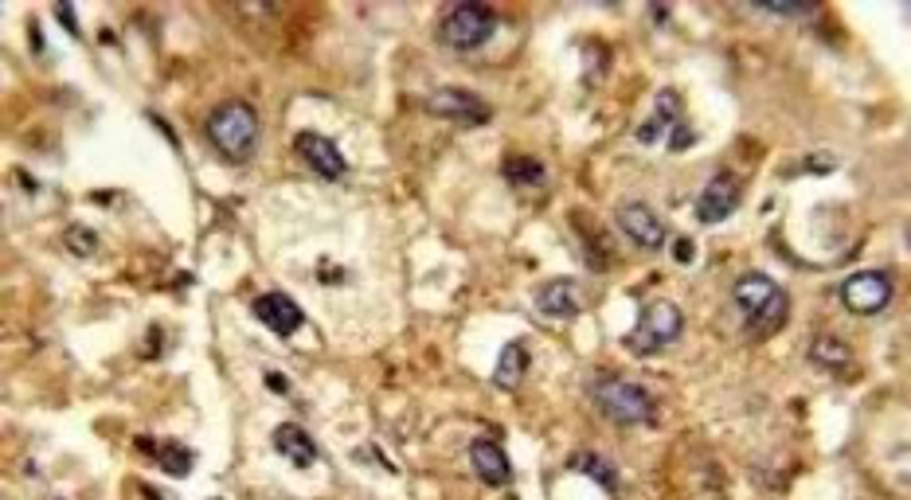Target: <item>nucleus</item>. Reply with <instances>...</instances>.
Listing matches in <instances>:
<instances>
[{
	"label": "nucleus",
	"mask_w": 911,
	"mask_h": 500,
	"mask_svg": "<svg viewBox=\"0 0 911 500\" xmlns=\"http://www.w3.org/2000/svg\"><path fill=\"white\" fill-rule=\"evenodd\" d=\"M274 450L294 469H310L313 461H317V442H313L310 430H302L297 422H282V427L274 430Z\"/></svg>",
	"instance_id": "4468645a"
},
{
	"label": "nucleus",
	"mask_w": 911,
	"mask_h": 500,
	"mask_svg": "<svg viewBox=\"0 0 911 500\" xmlns=\"http://www.w3.org/2000/svg\"><path fill=\"white\" fill-rule=\"evenodd\" d=\"M760 12H771V17H802V12H810L806 4H755Z\"/></svg>",
	"instance_id": "4be33fe9"
},
{
	"label": "nucleus",
	"mask_w": 911,
	"mask_h": 500,
	"mask_svg": "<svg viewBox=\"0 0 911 500\" xmlns=\"http://www.w3.org/2000/svg\"><path fill=\"white\" fill-rule=\"evenodd\" d=\"M505 180L517 184V188H528V184L543 180V165L532 157H509L505 160Z\"/></svg>",
	"instance_id": "aec40b11"
},
{
	"label": "nucleus",
	"mask_w": 911,
	"mask_h": 500,
	"mask_svg": "<svg viewBox=\"0 0 911 500\" xmlns=\"http://www.w3.org/2000/svg\"><path fill=\"white\" fill-rule=\"evenodd\" d=\"M141 450H149L153 458H157V465L165 469L168 477H188L193 473V461H196V453L188 450V445H176V442H137Z\"/></svg>",
	"instance_id": "f3484780"
},
{
	"label": "nucleus",
	"mask_w": 911,
	"mask_h": 500,
	"mask_svg": "<svg viewBox=\"0 0 911 500\" xmlns=\"http://www.w3.org/2000/svg\"><path fill=\"white\" fill-rule=\"evenodd\" d=\"M470 461H473V469H478L481 481L493 484V489H501V484L512 481L509 453H505L501 442H493V438H478V442L470 445Z\"/></svg>",
	"instance_id": "ddd939ff"
},
{
	"label": "nucleus",
	"mask_w": 911,
	"mask_h": 500,
	"mask_svg": "<svg viewBox=\"0 0 911 500\" xmlns=\"http://www.w3.org/2000/svg\"><path fill=\"white\" fill-rule=\"evenodd\" d=\"M571 469H576V473H587L591 481H599L607 492H618V469L610 465L607 458H599V453H591V450L576 453V458H571Z\"/></svg>",
	"instance_id": "a211bd4d"
},
{
	"label": "nucleus",
	"mask_w": 911,
	"mask_h": 500,
	"mask_svg": "<svg viewBox=\"0 0 911 500\" xmlns=\"http://www.w3.org/2000/svg\"><path fill=\"white\" fill-rule=\"evenodd\" d=\"M618 227H623L641 251H657V246H665V223L654 215V207L638 204V199L618 207Z\"/></svg>",
	"instance_id": "f8f14e48"
},
{
	"label": "nucleus",
	"mask_w": 911,
	"mask_h": 500,
	"mask_svg": "<svg viewBox=\"0 0 911 500\" xmlns=\"http://www.w3.org/2000/svg\"><path fill=\"white\" fill-rule=\"evenodd\" d=\"M677 118H680V95H677V90H657L654 114H649V118L638 126V141L641 145H654L657 137L665 134V129L677 126Z\"/></svg>",
	"instance_id": "2eb2a0df"
},
{
	"label": "nucleus",
	"mask_w": 911,
	"mask_h": 500,
	"mask_svg": "<svg viewBox=\"0 0 911 500\" xmlns=\"http://www.w3.org/2000/svg\"><path fill=\"white\" fill-rule=\"evenodd\" d=\"M251 313H255V317L263 321V325L271 329L274 336H294L297 329H302V321H305L302 305H297L294 297H286V294H263V297H255Z\"/></svg>",
	"instance_id": "9b49d317"
},
{
	"label": "nucleus",
	"mask_w": 911,
	"mask_h": 500,
	"mask_svg": "<svg viewBox=\"0 0 911 500\" xmlns=\"http://www.w3.org/2000/svg\"><path fill=\"white\" fill-rule=\"evenodd\" d=\"M680 333H685V313L673 302H654L641 310L638 325L626 333L623 344L634 356H657V352L673 349L680 341Z\"/></svg>",
	"instance_id": "7ed1b4c3"
},
{
	"label": "nucleus",
	"mask_w": 911,
	"mask_h": 500,
	"mask_svg": "<svg viewBox=\"0 0 911 500\" xmlns=\"http://www.w3.org/2000/svg\"><path fill=\"white\" fill-rule=\"evenodd\" d=\"M810 360L822 367H845L849 364V349L837 341V336H817L814 344H810Z\"/></svg>",
	"instance_id": "6ab92c4d"
},
{
	"label": "nucleus",
	"mask_w": 911,
	"mask_h": 500,
	"mask_svg": "<svg viewBox=\"0 0 911 500\" xmlns=\"http://www.w3.org/2000/svg\"><path fill=\"white\" fill-rule=\"evenodd\" d=\"M536 310L548 321H576L584 313V290L576 278H552L536 290Z\"/></svg>",
	"instance_id": "1a4fd4ad"
},
{
	"label": "nucleus",
	"mask_w": 911,
	"mask_h": 500,
	"mask_svg": "<svg viewBox=\"0 0 911 500\" xmlns=\"http://www.w3.org/2000/svg\"><path fill=\"white\" fill-rule=\"evenodd\" d=\"M427 114H434V118H447V121H458V126H486L489 118H493V110H489L486 102H481L473 90L466 87H442L434 90L431 98H427Z\"/></svg>",
	"instance_id": "0eeeda50"
},
{
	"label": "nucleus",
	"mask_w": 911,
	"mask_h": 500,
	"mask_svg": "<svg viewBox=\"0 0 911 500\" xmlns=\"http://www.w3.org/2000/svg\"><path fill=\"white\" fill-rule=\"evenodd\" d=\"M266 388H274V391H286V380H282V372H266Z\"/></svg>",
	"instance_id": "b1692460"
},
{
	"label": "nucleus",
	"mask_w": 911,
	"mask_h": 500,
	"mask_svg": "<svg viewBox=\"0 0 911 500\" xmlns=\"http://www.w3.org/2000/svg\"><path fill=\"white\" fill-rule=\"evenodd\" d=\"M294 153L313 168V173L325 176V180H341V176L349 173V160L341 157V149H336V145L329 141V137H321V134H297L294 137Z\"/></svg>",
	"instance_id": "9d476101"
},
{
	"label": "nucleus",
	"mask_w": 911,
	"mask_h": 500,
	"mask_svg": "<svg viewBox=\"0 0 911 500\" xmlns=\"http://www.w3.org/2000/svg\"><path fill=\"white\" fill-rule=\"evenodd\" d=\"M673 255H677L680 263H693V243H688V238H680V243L673 246Z\"/></svg>",
	"instance_id": "5701e85b"
},
{
	"label": "nucleus",
	"mask_w": 911,
	"mask_h": 500,
	"mask_svg": "<svg viewBox=\"0 0 911 500\" xmlns=\"http://www.w3.org/2000/svg\"><path fill=\"white\" fill-rule=\"evenodd\" d=\"M732 297H736L739 313H744V325L752 336H771L786 325V313H791V297L778 286L771 274H739L736 286H732Z\"/></svg>",
	"instance_id": "f257e3e1"
},
{
	"label": "nucleus",
	"mask_w": 911,
	"mask_h": 500,
	"mask_svg": "<svg viewBox=\"0 0 911 500\" xmlns=\"http://www.w3.org/2000/svg\"><path fill=\"white\" fill-rule=\"evenodd\" d=\"M841 302H845L849 313H861V317H872V313L888 310L892 302V278L884 271H856L841 282Z\"/></svg>",
	"instance_id": "423d86ee"
},
{
	"label": "nucleus",
	"mask_w": 911,
	"mask_h": 500,
	"mask_svg": "<svg viewBox=\"0 0 911 500\" xmlns=\"http://www.w3.org/2000/svg\"><path fill=\"white\" fill-rule=\"evenodd\" d=\"M739 199H744V184H739L736 173H716L708 184H704L701 199H696V219L701 223H724L727 215L736 212Z\"/></svg>",
	"instance_id": "6e6552de"
},
{
	"label": "nucleus",
	"mask_w": 911,
	"mask_h": 500,
	"mask_svg": "<svg viewBox=\"0 0 911 500\" xmlns=\"http://www.w3.org/2000/svg\"><path fill=\"white\" fill-rule=\"evenodd\" d=\"M493 28H497L493 9H489V4H473V0H470V4H454V9L442 17L439 36H442L447 48L473 51V48H481L489 36H493Z\"/></svg>",
	"instance_id": "39448f33"
},
{
	"label": "nucleus",
	"mask_w": 911,
	"mask_h": 500,
	"mask_svg": "<svg viewBox=\"0 0 911 500\" xmlns=\"http://www.w3.org/2000/svg\"><path fill=\"white\" fill-rule=\"evenodd\" d=\"M67 246H71V255H95L98 238L87 227H67Z\"/></svg>",
	"instance_id": "412c9836"
},
{
	"label": "nucleus",
	"mask_w": 911,
	"mask_h": 500,
	"mask_svg": "<svg viewBox=\"0 0 911 500\" xmlns=\"http://www.w3.org/2000/svg\"><path fill=\"white\" fill-rule=\"evenodd\" d=\"M591 395H595V406H599L610 422H618V427H641V422H654V414H657L649 391L630 380H615V375H607V380L595 383Z\"/></svg>",
	"instance_id": "20e7f679"
},
{
	"label": "nucleus",
	"mask_w": 911,
	"mask_h": 500,
	"mask_svg": "<svg viewBox=\"0 0 911 500\" xmlns=\"http://www.w3.org/2000/svg\"><path fill=\"white\" fill-rule=\"evenodd\" d=\"M525 372H528V349H525V341H509V344L501 349V356H497L493 383H497L501 391H512V388H520Z\"/></svg>",
	"instance_id": "dca6fc26"
},
{
	"label": "nucleus",
	"mask_w": 911,
	"mask_h": 500,
	"mask_svg": "<svg viewBox=\"0 0 911 500\" xmlns=\"http://www.w3.org/2000/svg\"><path fill=\"white\" fill-rule=\"evenodd\" d=\"M204 134L208 141L216 145V153L232 165H243V160L255 157V145H258V114L251 102H219L216 110L208 114L204 121Z\"/></svg>",
	"instance_id": "f03ea898"
}]
</instances>
